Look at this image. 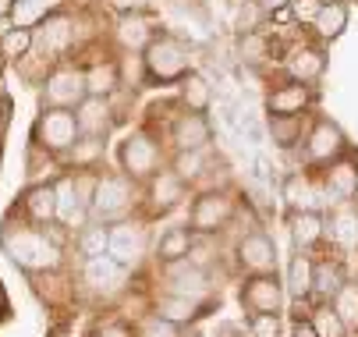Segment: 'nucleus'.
Returning a JSON list of instances; mask_svg holds the SVG:
<instances>
[{"label": "nucleus", "instance_id": "nucleus-12", "mask_svg": "<svg viewBox=\"0 0 358 337\" xmlns=\"http://www.w3.org/2000/svg\"><path fill=\"white\" fill-rule=\"evenodd\" d=\"M287 234H291V245L298 252H309L313 245L323 242L327 227H323V217L316 210H291L287 213Z\"/></svg>", "mask_w": 358, "mask_h": 337}, {"label": "nucleus", "instance_id": "nucleus-11", "mask_svg": "<svg viewBox=\"0 0 358 337\" xmlns=\"http://www.w3.org/2000/svg\"><path fill=\"white\" fill-rule=\"evenodd\" d=\"M167 266H171L167 270V295H181V299H195V302H202L210 295V280L199 266H185V259L167 263Z\"/></svg>", "mask_w": 358, "mask_h": 337}, {"label": "nucleus", "instance_id": "nucleus-35", "mask_svg": "<svg viewBox=\"0 0 358 337\" xmlns=\"http://www.w3.org/2000/svg\"><path fill=\"white\" fill-rule=\"evenodd\" d=\"M202 171H206V157H202V150H185V153H178L174 174H178L185 185L195 181V178H202Z\"/></svg>", "mask_w": 358, "mask_h": 337}, {"label": "nucleus", "instance_id": "nucleus-3", "mask_svg": "<svg viewBox=\"0 0 358 337\" xmlns=\"http://www.w3.org/2000/svg\"><path fill=\"white\" fill-rule=\"evenodd\" d=\"M36 142L50 153H68L75 142H78V121L75 110H57V107H46L36 121Z\"/></svg>", "mask_w": 358, "mask_h": 337}, {"label": "nucleus", "instance_id": "nucleus-1", "mask_svg": "<svg viewBox=\"0 0 358 337\" xmlns=\"http://www.w3.org/2000/svg\"><path fill=\"white\" fill-rule=\"evenodd\" d=\"M4 249L8 256L25 266V270H50V266H57L61 263V249L50 242L46 234L39 231H29V227H15L4 234Z\"/></svg>", "mask_w": 358, "mask_h": 337}, {"label": "nucleus", "instance_id": "nucleus-40", "mask_svg": "<svg viewBox=\"0 0 358 337\" xmlns=\"http://www.w3.org/2000/svg\"><path fill=\"white\" fill-rule=\"evenodd\" d=\"M138 337H178V327L167 323V320H160V316H149V320L142 323Z\"/></svg>", "mask_w": 358, "mask_h": 337}, {"label": "nucleus", "instance_id": "nucleus-29", "mask_svg": "<svg viewBox=\"0 0 358 337\" xmlns=\"http://www.w3.org/2000/svg\"><path fill=\"white\" fill-rule=\"evenodd\" d=\"M330 306H334V313L344 320V327L355 330V327H358V284L344 280V284L337 287V295L330 299Z\"/></svg>", "mask_w": 358, "mask_h": 337}, {"label": "nucleus", "instance_id": "nucleus-16", "mask_svg": "<svg viewBox=\"0 0 358 337\" xmlns=\"http://www.w3.org/2000/svg\"><path fill=\"white\" fill-rule=\"evenodd\" d=\"M284 292L294 299V302H305L313 295V256L309 252H298L291 256L287 263V277H284Z\"/></svg>", "mask_w": 358, "mask_h": 337}, {"label": "nucleus", "instance_id": "nucleus-10", "mask_svg": "<svg viewBox=\"0 0 358 337\" xmlns=\"http://www.w3.org/2000/svg\"><path fill=\"white\" fill-rule=\"evenodd\" d=\"M344 131L334 124V121H320L305 142V153H309V164H334L341 153H344Z\"/></svg>", "mask_w": 358, "mask_h": 337}, {"label": "nucleus", "instance_id": "nucleus-47", "mask_svg": "<svg viewBox=\"0 0 358 337\" xmlns=\"http://www.w3.org/2000/svg\"><path fill=\"white\" fill-rule=\"evenodd\" d=\"M334 4H341V0H334Z\"/></svg>", "mask_w": 358, "mask_h": 337}, {"label": "nucleus", "instance_id": "nucleus-17", "mask_svg": "<svg viewBox=\"0 0 358 337\" xmlns=\"http://www.w3.org/2000/svg\"><path fill=\"white\" fill-rule=\"evenodd\" d=\"M192 245H195V234L192 227H167L157 242V259L167 266V263H181L192 256Z\"/></svg>", "mask_w": 358, "mask_h": 337}, {"label": "nucleus", "instance_id": "nucleus-19", "mask_svg": "<svg viewBox=\"0 0 358 337\" xmlns=\"http://www.w3.org/2000/svg\"><path fill=\"white\" fill-rule=\"evenodd\" d=\"M57 8H61V0H15L8 22H11L15 29H36L39 22H46Z\"/></svg>", "mask_w": 358, "mask_h": 337}, {"label": "nucleus", "instance_id": "nucleus-43", "mask_svg": "<svg viewBox=\"0 0 358 337\" xmlns=\"http://www.w3.org/2000/svg\"><path fill=\"white\" fill-rule=\"evenodd\" d=\"M291 337H320V334L313 330V323H309V320H301V316H298V320L291 323Z\"/></svg>", "mask_w": 358, "mask_h": 337}, {"label": "nucleus", "instance_id": "nucleus-6", "mask_svg": "<svg viewBox=\"0 0 358 337\" xmlns=\"http://www.w3.org/2000/svg\"><path fill=\"white\" fill-rule=\"evenodd\" d=\"M85 75L78 68H57L54 75L46 78L43 89V103L46 107H57V110H75L85 100Z\"/></svg>", "mask_w": 358, "mask_h": 337}, {"label": "nucleus", "instance_id": "nucleus-23", "mask_svg": "<svg viewBox=\"0 0 358 337\" xmlns=\"http://www.w3.org/2000/svg\"><path fill=\"white\" fill-rule=\"evenodd\" d=\"M117 39L128 46V50H145V46L152 43V29H149V18L142 15V11H135V15H121V22H117Z\"/></svg>", "mask_w": 358, "mask_h": 337}, {"label": "nucleus", "instance_id": "nucleus-36", "mask_svg": "<svg viewBox=\"0 0 358 337\" xmlns=\"http://www.w3.org/2000/svg\"><path fill=\"white\" fill-rule=\"evenodd\" d=\"M334 224H337V227H334V242L358 245V213H355V210H344Z\"/></svg>", "mask_w": 358, "mask_h": 337}, {"label": "nucleus", "instance_id": "nucleus-15", "mask_svg": "<svg viewBox=\"0 0 358 337\" xmlns=\"http://www.w3.org/2000/svg\"><path fill=\"white\" fill-rule=\"evenodd\" d=\"M309 103H313L309 82H291V85H280V89H273L266 96V110L270 114H301Z\"/></svg>", "mask_w": 358, "mask_h": 337}, {"label": "nucleus", "instance_id": "nucleus-8", "mask_svg": "<svg viewBox=\"0 0 358 337\" xmlns=\"http://www.w3.org/2000/svg\"><path fill=\"white\" fill-rule=\"evenodd\" d=\"M231 210H234V203L224 196V192H202V196L192 203V217H188L192 234H217L231 220Z\"/></svg>", "mask_w": 358, "mask_h": 337}, {"label": "nucleus", "instance_id": "nucleus-37", "mask_svg": "<svg viewBox=\"0 0 358 337\" xmlns=\"http://www.w3.org/2000/svg\"><path fill=\"white\" fill-rule=\"evenodd\" d=\"M248 334L252 337H280V316H273V313L248 316Z\"/></svg>", "mask_w": 358, "mask_h": 337}, {"label": "nucleus", "instance_id": "nucleus-41", "mask_svg": "<svg viewBox=\"0 0 358 337\" xmlns=\"http://www.w3.org/2000/svg\"><path fill=\"white\" fill-rule=\"evenodd\" d=\"M287 8L294 11L298 22H313V18L320 15V8H323V0H291Z\"/></svg>", "mask_w": 358, "mask_h": 337}, {"label": "nucleus", "instance_id": "nucleus-27", "mask_svg": "<svg viewBox=\"0 0 358 337\" xmlns=\"http://www.w3.org/2000/svg\"><path fill=\"white\" fill-rule=\"evenodd\" d=\"M344 25H348V8H344V4H334V0H327V4L320 8V15L313 18V29H316L323 39L341 36Z\"/></svg>", "mask_w": 358, "mask_h": 337}, {"label": "nucleus", "instance_id": "nucleus-7", "mask_svg": "<svg viewBox=\"0 0 358 337\" xmlns=\"http://www.w3.org/2000/svg\"><path fill=\"white\" fill-rule=\"evenodd\" d=\"M117 160L124 167L128 178H152L160 167V150H157V142H152L149 135H128L121 142V150H117Z\"/></svg>", "mask_w": 358, "mask_h": 337}, {"label": "nucleus", "instance_id": "nucleus-9", "mask_svg": "<svg viewBox=\"0 0 358 337\" xmlns=\"http://www.w3.org/2000/svg\"><path fill=\"white\" fill-rule=\"evenodd\" d=\"M238 263L248 273H273L277 270V245L263 231H252L238 242Z\"/></svg>", "mask_w": 358, "mask_h": 337}, {"label": "nucleus", "instance_id": "nucleus-24", "mask_svg": "<svg viewBox=\"0 0 358 337\" xmlns=\"http://www.w3.org/2000/svg\"><path fill=\"white\" fill-rule=\"evenodd\" d=\"M344 280H348V277H344L341 263H334V259H320V263H313V295H320V299L330 302Z\"/></svg>", "mask_w": 358, "mask_h": 337}, {"label": "nucleus", "instance_id": "nucleus-46", "mask_svg": "<svg viewBox=\"0 0 358 337\" xmlns=\"http://www.w3.org/2000/svg\"><path fill=\"white\" fill-rule=\"evenodd\" d=\"M0 110H4V107H0ZM0 117H4V114H0Z\"/></svg>", "mask_w": 358, "mask_h": 337}, {"label": "nucleus", "instance_id": "nucleus-44", "mask_svg": "<svg viewBox=\"0 0 358 337\" xmlns=\"http://www.w3.org/2000/svg\"><path fill=\"white\" fill-rule=\"evenodd\" d=\"M96 337H131V330L121 327V323H107L103 330H96Z\"/></svg>", "mask_w": 358, "mask_h": 337}, {"label": "nucleus", "instance_id": "nucleus-39", "mask_svg": "<svg viewBox=\"0 0 358 337\" xmlns=\"http://www.w3.org/2000/svg\"><path fill=\"white\" fill-rule=\"evenodd\" d=\"M71 157L78 160V167H85V164H92L96 157H99V138H92V135H82L75 146H71Z\"/></svg>", "mask_w": 358, "mask_h": 337}, {"label": "nucleus", "instance_id": "nucleus-18", "mask_svg": "<svg viewBox=\"0 0 358 337\" xmlns=\"http://www.w3.org/2000/svg\"><path fill=\"white\" fill-rule=\"evenodd\" d=\"M327 196L334 203H351L358 196V167L355 164H330L327 171Z\"/></svg>", "mask_w": 358, "mask_h": 337}, {"label": "nucleus", "instance_id": "nucleus-21", "mask_svg": "<svg viewBox=\"0 0 358 337\" xmlns=\"http://www.w3.org/2000/svg\"><path fill=\"white\" fill-rule=\"evenodd\" d=\"M327 68V57L320 50H313V46H301V50H294L287 57V71L294 82H316Z\"/></svg>", "mask_w": 358, "mask_h": 337}, {"label": "nucleus", "instance_id": "nucleus-28", "mask_svg": "<svg viewBox=\"0 0 358 337\" xmlns=\"http://www.w3.org/2000/svg\"><path fill=\"white\" fill-rule=\"evenodd\" d=\"M181 100L192 114H206V107L213 103V92L206 85L202 75H185V85H181Z\"/></svg>", "mask_w": 358, "mask_h": 337}, {"label": "nucleus", "instance_id": "nucleus-5", "mask_svg": "<svg viewBox=\"0 0 358 337\" xmlns=\"http://www.w3.org/2000/svg\"><path fill=\"white\" fill-rule=\"evenodd\" d=\"M284 280L277 273H252L241 287V306L248 316L255 313H273L280 316V306H284Z\"/></svg>", "mask_w": 358, "mask_h": 337}, {"label": "nucleus", "instance_id": "nucleus-25", "mask_svg": "<svg viewBox=\"0 0 358 337\" xmlns=\"http://www.w3.org/2000/svg\"><path fill=\"white\" fill-rule=\"evenodd\" d=\"M199 306H202V302H195V299L164 295V299L157 302V316L167 320V323H174V327H181V323H192V320L199 316Z\"/></svg>", "mask_w": 358, "mask_h": 337}, {"label": "nucleus", "instance_id": "nucleus-4", "mask_svg": "<svg viewBox=\"0 0 358 337\" xmlns=\"http://www.w3.org/2000/svg\"><path fill=\"white\" fill-rule=\"evenodd\" d=\"M131 199H135V192H131V181L128 178H99L96 188H92V213L99 220H121L128 210H131Z\"/></svg>", "mask_w": 358, "mask_h": 337}, {"label": "nucleus", "instance_id": "nucleus-26", "mask_svg": "<svg viewBox=\"0 0 358 337\" xmlns=\"http://www.w3.org/2000/svg\"><path fill=\"white\" fill-rule=\"evenodd\" d=\"M270 138L280 150H294L301 142V114H270Z\"/></svg>", "mask_w": 358, "mask_h": 337}, {"label": "nucleus", "instance_id": "nucleus-31", "mask_svg": "<svg viewBox=\"0 0 358 337\" xmlns=\"http://www.w3.org/2000/svg\"><path fill=\"white\" fill-rule=\"evenodd\" d=\"M32 39H39L50 54H57L71 43V25L64 18H46V22H39V36H32Z\"/></svg>", "mask_w": 358, "mask_h": 337}, {"label": "nucleus", "instance_id": "nucleus-33", "mask_svg": "<svg viewBox=\"0 0 358 337\" xmlns=\"http://www.w3.org/2000/svg\"><path fill=\"white\" fill-rule=\"evenodd\" d=\"M107 245H110V231L107 227H85L78 234V252L85 259H99V256H107Z\"/></svg>", "mask_w": 358, "mask_h": 337}, {"label": "nucleus", "instance_id": "nucleus-38", "mask_svg": "<svg viewBox=\"0 0 358 337\" xmlns=\"http://www.w3.org/2000/svg\"><path fill=\"white\" fill-rule=\"evenodd\" d=\"M266 39L259 36V32H248L245 39H241V54H245V61H252V64H259L263 57H266Z\"/></svg>", "mask_w": 358, "mask_h": 337}, {"label": "nucleus", "instance_id": "nucleus-13", "mask_svg": "<svg viewBox=\"0 0 358 337\" xmlns=\"http://www.w3.org/2000/svg\"><path fill=\"white\" fill-rule=\"evenodd\" d=\"M171 138H174L178 153H185V150H206L210 142H213V128H210V121L202 117V114H192L188 110V114H181L174 121Z\"/></svg>", "mask_w": 358, "mask_h": 337}, {"label": "nucleus", "instance_id": "nucleus-30", "mask_svg": "<svg viewBox=\"0 0 358 337\" xmlns=\"http://www.w3.org/2000/svg\"><path fill=\"white\" fill-rule=\"evenodd\" d=\"M82 75H85V92H89V96H107V92H114V85H121L117 68L107 64V61L92 64V68L82 71Z\"/></svg>", "mask_w": 358, "mask_h": 337}, {"label": "nucleus", "instance_id": "nucleus-45", "mask_svg": "<svg viewBox=\"0 0 358 337\" xmlns=\"http://www.w3.org/2000/svg\"><path fill=\"white\" fill-rule=\"evenodd\" d=\"M259 4H263L266 11H277V8H284V4H291V0H259Z\"/></svg>", "mask_w": 358, "mask_h": 337}, {"label": "nucleus", "instance_id": "nucleus-14", "mask_svg": "<svg viewBox=\"0 0 358 337\" xmlns=\"http://www.w3.org/2000/svg\"><path fill=\"white\" fill-rule=\"evenodd\" d=\"M75 121H78V135L103 138V135L110 131V107H107V96H85V100L75 107Z\"/></svg>", "mask_w": 358, "mask_h": 337}, {"label": "nucleus", "instance_id": "nucleus-22", "mask_svg": "<svg viewBox=\"0 0 358 337\" xmlns=\"http://www.w3.org/2000/svg\"><path fill=\"white\" fill-rule=\"evenodd\" d=\"M25 210H29V217H32L36 224L57 220V192H54V185H36V188H29Z\"/></svg>", "mask_w": 358, "mask_h": 337}, {"label": "nucleus", "instance_id": "nucleus-2", "mask_svg": "<svg viewBox=\"0 0 358 337\" xmlns=\"http://www.w3.org/2000/svg\"><path fill=\"white\" fill-rule=\"evenodd\" d=\"M145 75L152 82H178L188 75V54H185V46L171 36H160V39H152L145 46Z\"/></svg>", "mask_w": 358, "mask_h": 337}, {"label": "nucleus", "instance_id": "nucleus-42", "mask_svg": "<svg viewBox=\"0 0 358 337\" xmlns=\"http://www.w3.org/2000/svg\"><path fill=\"white\" fill-rule=\"evenodd\" d=\"M110 4L121 11V15H135V11H145V0H110Z\"/></svg>", "mask_w": 358, "mask_h": 337}, {"label": "nucleus", "instance_id": "nucleus-34", "mask_svg": "<svg viewBox=\"0 0 358 337\" xmlns=\"http://www.w3.org/2000/svg\"><path fill=\"white\" fill-rule=\"evenodd\" d=\"M29 46H32V29H8L0 36V54L8 61H22L29 54Z\"/></svg>", "mask_w": 358, "mask_h": 337}, {"label": "nucleus", "instance_id": "nucleus-32", "mask_svg": "<svg viewBox=\"0 0 358 337\" xmlns=\"http://www.w3.org/2000/svg\"><path fill=\"white\" fill-rule=\"evenodd\" d=\"M309 323H313V330H316L320 337H348V327H344V320L334 313V306H330V302L316 306V309H313V316H309Z\"/></svg>", "mask_w": 358, "mask_h": 337}, {"label": "nucleus", "instance_id": "nucleus-20", "mask_svg": "<svg viewBox=\"0 0 358 337\" xmlns=\"http://www.w3.org/2000/svg\"><path fill=\"white\" fill-rule=\"evenodd\" d=\"M185 199V181L174 174V171H164V174H152V210H174L178 203Z\"/></svg>", "mask_w": 358, "mask_h": 337}]
</instances>
